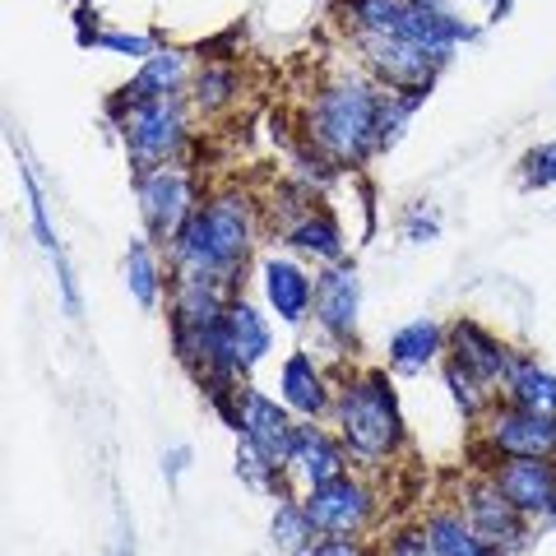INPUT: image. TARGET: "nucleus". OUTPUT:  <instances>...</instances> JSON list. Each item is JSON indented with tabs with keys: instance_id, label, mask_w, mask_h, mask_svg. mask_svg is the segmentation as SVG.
<instances>
[{
	"instance_id": "aec40b11",
	"label": "nucleus",
	"mask_w": 556,
	"mask_h": 556,
	"mask_svg": "<svg viewBox=\"0 0 556 556\" xmlns=\"http://www.w3.org/2000/svg\"><path fill=\"white\" fill-rule=\"evenodd\" d=\"M441 353H445V329L431 316H417L390 334V371H399V376L427 371Z\"/></svg>"
},
{
	"instance_id": "9b49d317",
	"label": "nucleus",
	"mask_w": 556,
	"mask_h": 556,
	"mask_svg": "<svg viewBox=\"0 0 556 556\" xmlns=\"http://www.w3.org/2000/svg\"><path fill=\"white\" fill-rule=\"evenodd\" d=\"M357 320H362V278L353 260L325 265L316 274V325L325 329L339 348L357 343Z\"/></svg>"
},
{
	"instance_id": "e433bc0d",
	"label": "nucleus",
	"mask_w": 556,
	"mask_h": 556,
	"mask_svg": "<svg viewBox=\"0 0 556 556\" xmlns=\"http://www.w3.org/2000/svg\"><path fill=\"white\" fill-rule=\"evenodd\" d=\"M186 468H190V445H172L167 455H163V478H167V486H177Z\"/></svg>"
},
{
	"instance_id": "9d476101",
	"label": "nucleus",
	"mask_w": 556,
	"mask_h": 556,
	"mask_svg": "<svg viewBox=\"0 0 556 556\" xmlns=\"http://www.w3.org/2000/svg\"><path fill=\"white\" fill-rule=\"evenodd\" d=\"M298 413L283 399H269L265 390H241V427L237 437H247L260 455H269L278 468H288L292 445H298Z\"/></svg>"
},
{
	"instance_id": "20e7f679",
	"label": "nucleus",
	"mask_w": 556,
	"mask_h": 556,
	"mask_svg": "<svg viewBox=\"0 0 556 556\" xmlns=\"http://www.w3.org/2000/svg\"><path fill=\"white\" fill-rule=\"evenodd\" d=\"M339 14L353 33H376V38H404L437 56H455V47L478 42L482 28L464 14H427L413 0H339Z\"/></svg>"
},
{
	"instance_id": "f8f14e48",
	"label": "nucleus",
	"mask_w": 556,
	"mask_h": 556,
	"mask_svg": "<svg viewBox=\"0 0 556 556\" xmlns=\"http://www.w3.org/2000/svg\"><path fill=\"white\" fill-rule=\"evenodd\" d=\"M492 482L529 525H556V459H501Z\"/></svg>"
},
{
	"instance_id": "a211bd4d",
	"label": "nucleus",
	"mask_w": 556,
	"mask_h": 556,
	"mask_svg": "<svg viewBox=\"0 0 556 556\" xmlns=\"http://www.w3.org/2000/svg\"><path fill=\"white\" fill-rule=\"evenodd\" d=\"M278 399H283L298 417H306V422H316V417H325L329 408H334L329 386H325V371L316 367V357H311L306 348L288 353L283 371H278Z\"/></svg>"
},
{
	"instance_id": "2f4dec72",
	"label": "nucleus",
	"mask_w": 556,
	"mask_h": 556,
	"mask_svg": "<svg viewBox=\"0 0 556 556\" xmlns=\"http://www.w3.org/2000/svg\"><path fill=\"white\" fill-rule=\"evenodd\" d=\"M519 181H525V190L556 186V139H547V144H538L519 159Z\"/></svg>"
},
{
	"instance_id": "bb28decb",
	"label": "nucleus",
	"mask_w": 556,
	"mask_h": 556,
	"mask_svg": "<svg viewBox=\"0 0 556 556\" xmlns=\"http://www.w3.org/2000/svg\"><path fill=\"white\" fill-rule=\"evenodd\" d=\"M283 473H288V468H278L269 455H260L247 437L237 441V478L247 486H255V492H269V496H288Z\"/></svg>"
},
{
	"instance_id": "cd10ccee",
	"label": "nucleus",
	"mask_w": 556,
	"mask_h": 556,
	"mask_svg": "<svg viewBox=\"0 0 556 556\" xmlns=\"http://www.w3.org/2000/svg\"><path fill=\"white\" fill-rule=\"evenodd\" d=\"M237 93H241V79L228 61H208L195 75V108H204V112H223Z\"/></svg>"
},
{
	"instance_id": "58836bf2",
	"label": "nucleus",
	"mask_w": 556,
	"mask_h": 556,
	"mask_svg": "<svg viewBox=\"0 0 556 556\" xmlns=\"http://www.w3.org/2000/svg\"><path fill=\"white\" fill-rule=\"evenodd\" d=\"M506 10H510V0H486V14H492V20H501Z\"/></svg>"
},
{
	"instance_id": "7c9ffc66",
	"label": "nucleus",
	"mask_w": 556,
	"mask_h": 556,
	"mask_svg": "<svg viewBox=\"0 0 556 556\" xmlns=\"http://www.w3.org/2000/svg\"><path fill=\"white\" fill-rule=\"evenodd\" d=\"M89 47L116 51V56H130V61H149L153 51H159V38H153V33H121V28H108V33H93Z\"/></svg>"
},
{
	"instance_id": "7ed1b4c3",
	"label": "nucleus",
	"mask_w": 556,
	"mask_h": 556,
	"mask_svg": "<svg viewBox=\"0 0 556 556\" xmlns=\"http://www.w3.org/2000/svg\"><path fill=\"white\" fill-rule=\"evenodd\" d=\"M334 417L348 455L357 464H386L408 441L404 408H399V394L386 371H362L348 380L343 394L334 399Z\"/></svg>"
},
{
	"instance_id": "c9c22d12",
	"label": "nucleus",
	"mask_w": 556,
	"mask_h": 556,
	"mask_svg": "<svg viewBox=\"0 0 556 556\" xmlns=\"http://www.w3.org/2000/svg\"><path fill=\"white\" fill-rule=\"evenodd\" d=\"M404 232H408V241H413V247H422V241H437L441 223H437V214H422V208H413V214H408V223H404Z\"/></svg>"
},
{
	"instance_id": "f3484780",
	"label": "nucleus",
	"mask_w": 556,
	"mask_h": 556,
	"mask_svg": "<svg viewBox=\"0 0 556 556\" xmlns=\"http://www.w3.org/2000/svg\"><path fill=\"white\" fill-rule=\"evenodd\" d=\"M348 445L343 437H329L325 427L316 422H302L298 427V445H292V459H288V473L298 478L302 486H320V482H334L348 473Z\"/></svg>"
},
{
	"instance_id": "dca6fc26",
	"label": "nucleus",
	"mask_w": 556,
	"mask_h": 556,
	"mask_svg": "<svg viewBox=\"0 0 556 556\" xmlns=\"http://www.w3.org/2000/svg\"><path fill=\"white\" fill-rule=\"evenodd\" d=\"M260 283H265V302L283 325H302L316 311V278H311L298 260L269 255L260 260Z\"/></svg>"
},
{
	"instance_id": "0eeeda50",
	"label": "nucleus",
	"mask_w": 556,
	"mask_h": 556,
	"mask_svg": "<svg viewBox=\"0 0 556 556\" xmlns=\"http://www.w3.org/2000/svg\"><path fill=\"white\" fill-rule=\"evenodd\" d=\"M353 42L367 61L371 79L380 89H394V93H431L437 75L450 65L437 51L417 47V42H404V38H376V33H353Z\"/></svg>"
},
{
	"instance_id": "423d86ee",
	"label": "nucleus",
	"mask_w": 556,
	"mask_h": 556,
	"mask_svg": "<svg viewBox=\"0 0 556 556\" xmlns=\"http://www.w3.org/2000/svg\"><path fill=\"white\" fill-rule=\"evenodd\" d=\"M135 195H139V214H144V237L153 247H172L186 223L200 214L195 177L181 163L159 167L149 177H135Z\"/></svg>"
},
{
	"instance_id": "412c9836",
	"label": "nucleus",
	"mask_w": 556,
	"mask_h": 556,
	"mask_svg": "<svg viewBox=\"0 0 556 556\" xmlns=\"http://www.w3.org/2000/svg\"><path fill=\"white\" fill-rule=\"evenodd\" d=\"M501 390H506V404H515V408L556 417V376L547 367H538V357H529V353H510L506 386Z\"/></svg>"
},
{
	"instance_id": "4be33fe9",
	"label": "nucleus",
	"mask_w": 556,
	"mask_h": 556,
	"mask_svg": "<svg viewBox=\"0 0 556 556\" xmlns=\"http://www.w3.org/2000/svg\"><path fill=\"white\" fill-rule=\"evenodd\" d=\"M283 241L292 251H302V255H316L320 265H339V260H348L343 228H339V218L329 214V208H311L302 223H292V228L283 232Z\"/></svg>"
},
{
	"instance_id": "2eb2a0df",
	"label": "nucleus",
	"mask_w": 556,
	"mask_h": 556,
	"mask_svg": "<svg viewBox=\"0 0 556 556\" xmlns=\"http://www.w3.org/2000/svg\"><path fill=\"white\" fill-rule=\"evenodd\" d=\"M190 79V61L186 51L177 47H159L149 61H139V75L112 98V116L126 112V108H139V102H163V98H181Z\"/></svg>"
},
{
	"instance_id": "4468645a",
	"label": "nucleus",
	"mask_w": 556,
	"mask_h": 556,
	"mask_svg": "<svg viewBox=\"0 0 556 556\" xmlns=\"http://www.w3.org/2000/svg\"><path fill=\"white\" fill-rule=\"evenodd\" d=\"M445 343H450V362H459L464 371H473L486 390L506 386V367H510V353H515V348L501 343L486 325H478V320H455V325L445 329Z\"/></svg>"
},
{
	"instance_id": "b1692460",
	"label": "nucleus",
	"mask_w": 556,
	"mask_h": 556,
	"mask_svg": "<svg viewBox=\"0 0 556 556\" xmlns=\"http://www.w3.org/2000/svg\"><path fill=\"white\" fill-rule=\"evenodd\" d=\"M163 265H159V251H153V241L149 237H135L130 247H126V288H130V298L144 306V311H159L163 302Z\"/></svg>"
},
{
	"instance_id": "f03ea898",
	"label": "nucleus",
	"mask_w": 556,
	"mask_h": 556,
	"mask_svg": "<svg viewBox=\"0 0 556 556\" xmlns=\"http://www.w3.org/2000/svg\"><path fill=\"white\" fill-rule=\"evenodd\" d=\"M380 102L386 89L367 75L325 84L306 112V139L334 167H362L371 153H380Z\"/></svg>"
},
{
	"instance_id": "a878e982",
	"label": "nucleus",
	"mask_w": 556,
	"mask_h": 556,
	"mask_svg": "<svg viewBox=\"0 0 556 556\" xmlns=\"http://www.w3.org/2000/svg\"><path fill=\"white\" fill-rule=\"evenodd\" d=\"M14 153H20V177H24V190H28V214H33V237H38V247L47 251V255H61L65 247H61V237H56V228H51V214H47V195H42V186H38V177H33V163H28V153H24V144L14 139Z\"/></svg>"
},
{
	"instance_id": "6e6552de",
	"label": "nucleus",
	"mask_w": 556,
	"mask_h": 556,
	"mask_svg": "<svg viewBox=\"0 0 556 556\" xmlns=\"http://www.w3.org/2000/svg\"><path fill=\"white\" fill-rule=\"evenodd\" d=\"M302 506H306L311 529H316L320 538H362L376 519L371 486L362 478H353V473H343L334 482H320V486H306Z\"/></svg>"
},
{
	"instance_id": "5701e85b",
	"label": "nucleus",
	"mask_w": 556,
	"mask_h": 556,
	"mask_svg": "<svg viewBox=\"0 0 556 556\" xmlns=\"http://www.w3.org/2000/svg\"><path fill=\"white\" fill-rule=\"evenodd\" d=\"M427 538H431V552L437 556H506L496 543H486V538L468 525L464 510H437L427 515Z\"/></svg>"
},
{
	"instance_id": "f704fd0d",
	"label": "nucleus",
	"mask_w": 556,
	"mask_h": 556,
	"mask_svg": "<svg viewBox=\"0 0 556 556\" xmlns=\"http://www.w3.org/2000/svg\"><path fill=\"white\" fill-rule=\"evenodd\" d=\"M390 556H437L431 552V538H427V529H404L390 543Z\"/></svg>"
},
{
	"instance_id": "4c0bfd02",
	"label": "nucleus",
	"mask_w": 556,
	"mask_h": 556,
	"mask_svg": "<svg viewBox=\"0 0 556 556\" xmlns=\"http://www.w3.org/2000/svg\"><path fill=\"white\" fill-rule=\"evenodd\" d=\"M417 10H427V14H459L455 5H450V0H413Z\"/></svg>"
},
{
	"instance_id": "473e14b6",
	"label": "nucleus",
	"mask_w": 556,
	"mask_h": 556,
	"mask_svg": "<svg viewBox=\"0 0 556 556\" xmlns=\"http://www.w3.org/2000/svg\"><path fill=\"white\" fill-rule=\"evenodd\" d=\"M306 556H371V547L362 538H316Z\"/></svg>"
},
{
	"instance_id": "39448f33",
	"label": "nucleus",
	"mask_w": 556,
	"mask_h": 556,
	"mask_svg": "<svg viewBox=\"0 0 556 556\" xmlns=\"http://www.w3.org/2000/svg\"><path fill=\"white\" fill-rule=\"evenodd\" d=\"M121 139H126V159L135 167V177H149L159 167L181 163V153L190 144V112L181 98L163 102H139V108L116 112Z\"/></svg>"
},
{
	"instance_id": "393cba45",
	"label": "nucleus",
	"mask_w": 556,
	"mask_h": 556,
	"mask_svg": "<svg viewBox=\"0 0 556 556\" xmlns=\"http://www.w3.org/2000/svg\"><path fill=\"white\" fill-rule=\"evenodd\" d=\"M269 538H274V552H278V556H306V547L316 543L320 533L311 529L302 501L278 496V510H274V519H269Z\"/></svg>"
},
{
	"instance_id": "ddd939ff",
	"label": "nucleus",
	"mask_w": 556,
	"mask_h": 556,
	"mask_svg": "<svg viewBox=\"0 0 556 556\" xmlns=\"http://www.w3.org/2000/svg\"><path fill=\"white\" fill-rule=\"evenodd\" d=\"M464 515L486 543H496L501 552H515L529 543V519L510 506V496L486 478V482H468L464 486Z\"/></svg>"
},
{
	"instance_id": "1a4fd4ad",
	"label": "nucleus",
	"mask_w": 556,
	"mask_h": 556,
	"mask_svg": "<svg viewBox=\"0 0 556 556\" xmlns=\"http://www.w3.org/2000/svg\"><path fill=\"white\" fill-rule=\"evenodd\" d=\"M486 445L501 459H556V417L501 404L486 417Z\"/></svg>"
},
{
	"instance_id": "ea45409f",
	"label": "nucleus",
	"mask_w": 556,
	"mask_h": 556,
	"mask_svg": "<svg viewBox=\"0 0 556 556\" xmlns=\"http://www.w3.org/2000/svg\"><path fill=\"white\" fill-rule=\"evenodd\" d=\"M79 5H89V0H79Z\"/></svg>"
},
{
	"instance_id": "f257e3e1",
	"label": "nucleus",
	"mask_w": 556,
	"mask_h": 556,
	"mask_svg": "<svg viewBox=\"0 0 556 556\" xmlns=\"http://www.w3.org/2000/svg\"><path fill=\"white\" fill-rule=\"evenodd\" d=\"M255 247V204L247 195H214L167 247L172 283H204L237 298V278Z\"/></svg>"
},
{
	"instance_id": "6ab92c4d",
	"label": "nucleus",
	"mask_w": 556,
	"mask_h": 556,
	"mask_svg": "<svg viewBox=\"0 0 556 556\" xmlns=\"http://www.w3.org/2000/svg\"><path fill=\"white\" fill-rule=\"evenodd\" d=\"M223 334H228V353L237 362L241 376H251L260 362L274 353V329L247 298H232L228 302V320H223Z\"/></svg>"
},
{
	"instance_id": "c85d7f7f",
	"label": "nucleus",
	"mask_w": 556,
	"mask_h": 556,
	"mask_svg": "<svg viewBox=\"0 0 556 556\" xmlns=\"http://www.w3.org/2000/svg\"><path fill=\"white\" fill-rule=\"evenodd\" d=\"M422 102H427V93H386V102H380V153H390L399 139H404L408 121L417 116Z\"/></svg>"
},
{
	"instance_id": "c756f323",
	"label": "nucleus",
	"mask_w": 556,
	"mask_h": 556,
	"mask_svg": "<svg viewBox=\"0 0 556 556\" xmlns=\"http://www.w3.org/2000/svg\"><path fill=\"white\" fill-rule=\"evenodd\" d=\"M445 390H450V399H455V408L464 417H482L486 408H492V390H486L473 371H464L459 362H445Z\"/></svg>"
},
{
	"instance_id": "72a5a7b5",
	"label": "nucleus",
	"mask_w": 556,
	"mask_h": 556,
	"mask_svg": "<svg viewBox=\"0 0 556 556\" xmlns=\"http://www.w3.org/2000/svg\"><path fill=\"white\" fill-rule=\"evenodd\" d=\"M51 260H56V283H61V298H65V311H70V316H79V311H84V298H79L75 269H70V260H65V251H61V255H51Z\"/></svg>"
}]
</instances>
